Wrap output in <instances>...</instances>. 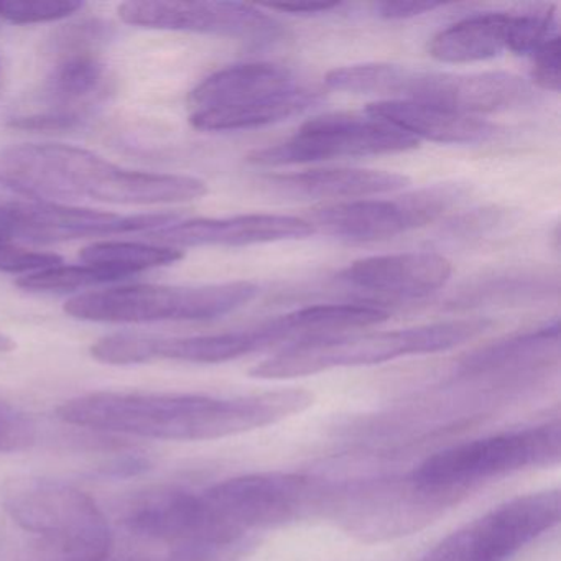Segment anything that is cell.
Segmentation results:
<instances>
[{
	"mask_svg": "<svg viewBox=\"0 0 561 561\" xmlns=\"http://www.w3.org/2000/svg\"><path fill=\"white\" fill-rule=\"evenodd\" d=\"M119 18L136 27L221 35L255 44L284 37V27L275 19L242 2L130 0L119 5Z\"/></svg>",
	"mask_w": 561,
	"mask_h": 561,
	"instance_id": "cell-15",
	"label": "cell"
},
{
	"mask_svg": "<svg viewBox=\"0 0 561 561\" xmlns=\"http://www.w3.org/2000/svg\"><path fill=\"white\" fill-rule=\"evenodd\" d=\"M11 241V236L8 234L4 228H0V244Z\"/></svg>",
	"mask_w": 561,
	"mask_h": 561,
	"instance_id": "cell-36",
	"label": "cell"
},
{
	"mask_svg": "<svg viewBox=\"0 0 561 561\" xmlns=\"http://www.w3.org/2000/svg\"><path fill=\"white\" fill-rule=\"evenodd\" d=\"M466 195L468 186L439 183L396 199L364 198L321 206L313 209L308 222L344 241H386L436 221Z\"/></svg>",
	"mask_w": 561,
	"mask_h": 561,
	"instance_id": "cell-13",
	"label": "cell"
},
{
	"mask_svg": "<svg viewBox=\"0 0 561 561\" xmlns=\"http://www.w3.org/2000/svg\"><path fill=\"white\" fill-rule=\"evenodd\" d=\"M0 176L48 198H80L113 205H172L195 202L208 186L195 176L139 172L64 144H25L0 152Z\"/></svg>",
	"mask_w": 561,
	"mask_h": 561,
	"instance_id": "cell-2",
	"label": "cell"
},
{
	"mask_svg": "<svg viewBox=\"0 0 561 561\" xmlns=\"http://www.w3.org/2000/svg\"><path fill=\"white\" fill-rule=\"evenodd\" d=\"M106 77V68L96 54L84 44H77L65 50L64 57L48 78V93L64 103L67 110H78L80 103L94 96L101 90Z\"/></svg>",
	"mask_w": 561,
	"mask_h": 561,
	"instance_id": "cell-22",
	"label": "cell"
},
{
	"mask_svg": "<svg viewBox=\"0 0 561 561\" xmlns=\"http://www.w3.org/2000/svg\"><path fill=\"white\" fill-rule=\"evenodd\" d=\"M561 456L560 420L497 433L449 446L420 462L410 481L425 491L458 497L494 478L557 465Z\"/></svg>",
	"mask_w": 561,
	"mask_h": 561,
	"instance_id": "cell-7",
	"label": "cell"
},
{
	"mask_svg": "<svg viewBox=\"0 0 561 561\" xmlns=\"http://www.w3.org/2000/svg\"><path fill=\"white\" fill-rule=\"evenodd\" d=\"M287 331L280 318L248 330L202 336H153V334L116 333L101 337L91 347L100 363L133 366L152 360H182L192 364H219L239 359L268 347L288 346Z\"/></svg>",
	"mask_w": 561,
	"mask_h": 561,
	"instance_id": "cell-14",
	"label": "cell"
},
{
	"mask_svg": "<svg viewBox=\"0 0 561 561\" xmlns=\"http://www.w3.org/2000/svg\"><path fill=\"white\" fill-rule=\"evenodd\" d=\"M83 123L84 113L80 111L54 110L12 117L8 126L12 129L28 130V133H67V130L80 129Z\"/></svg>",
	"mask_w": 561,
	"mask_h": 561,
	"instance_id": "cell-29",
	"label": "cell"
},
{
	"mask_svg": "<svg viewBox=\"0 0 561 561\" xmlns=\"http://www.w3.org/2000/svg\"><path fill=\"white\" fill-rule=\"evenodd\" d=\"M37 423L24 410L0 400V453H19L37 439Z\"/></svg>",
	"mask_w": 561,
	"mask_h": 561,
	"instance_id": "cell-27",
	"label": "cell"
},
{
	"mask_svg": "<svg viewBox=\"0 0 561 561\" xmlns=\"http://www.w3.org/2000/svg\"><path fill=\"white\" fill-rule=\"evenodd\" d=\"M420 140L369 114L331 113L313 117L294 137L255 150L248 157L257 167L300 165L334 159L393 156L419 149Z\"/></svg>",
	"mask_w": 561,
	"mask_h": 561,
	"instance_id": "cell-11",
	"label": "cell"
},
{
	"mask_svg": "<svg viewBox=\"0 0 561 561\" xmlns=\"http://www.w3.org/2000/svg\"><path fill=\"white\" fill-rule=\"evenodd\" d=\"M366 114L403 130L416 140L425 139L451 146L488 142L497 130L494 124L471 114L415 101H379L369 104Z\"/></svg>",
	"mask_w": 561,
	"mask_h": 561,
	"instance_id": "cell-18",
	"label": "cell"
},
{
	"mask_svg": "<svg viewBox=\"0 0 561 561\" xmlns=\"http://www.w3.org/2000/svg\"><path fill=\"white\" fill-rule=\"evenodd\" d=\"M445 8L443 2H433V0H396V2H379L374 5L377 15L386 21H407V19L420 18V15L430 14L436 9Z\"/></svg>",
	"mask_w": 561,
	"mask_h": 561,
	"instance_id": "cell-31",
	"label": "cell"
},
{
	"mask_svg": "<svg viewBox=\"0 0 561 561\" xmlns=\"http://www.w3.org/2000/svg\"><path fill=\"white\" fill-rule=\"evenodd\" d=\"M321 101V93L300 87L280 65H232L190 93V124L205 133L257 129L304 114Z\"/></svg>",
	"mask_w": 561,
	"mask_h": 561,
	"instance_id": "cell-4",
	"label": "cell"
},
{
	"mask_svg": "<svg viewBox=\"0 0 561 561\" xmlns=\"http://www.w3.org/2000/svg\"><path fill=\"white\" fill-rule=\"evenodd\" d=\"M271 11L285 12L291 15H320L336 11L341 8L340 2H323V4H272L267 5Z\"/></svg>",
	"mask_w": 561,
	"mask_h": 561,
	"instance_id": "cell-33",
	"label": "cell"
},
{
	"mask_svg": "<svg viewBox=\"0 0 561 561\" xmlns=\"http://www.w3.org/2000/svg\"><path fill=\"white\" fill-rule=\"evenodd\" d=\"M308 219L285 215H241L222 219H190L175 221L163 228L146 232L149 239L169 248H242L294 241L313 234Z\"/></svg>",
	"mask_w": 561,
	"mask_h": 561,
	"instance_id": "cell-16",
	"label": "cell"
},
{
	"mask_svg": "<svg viewBox=\"0 0 561 561\" xmlns=\"http://www.w3.org/2000/svg\"><path fill=\"white\" fill-rule=\"evenodd\" d=\"M410 185V179L382 170L328 169L291 175L267 176L261 186L265 192L290 199L367 198L400 192Z\"/></svg>",
	"mask_w": 561,
	"mask_h": 561,
	"instance_id": "cell-19",
	"label": "cell"
},
{
	"mask_svg": "<svg viewBox=\"0 0 561 561\" xmlns=\"http://www.w3.org/2000/svg\"><path fill=\"white\" fill-rule=\"evenodd\" d=\"M558 340L560 324L553 320L469 354L459 366V374L468 379H485L537 369L540 364L550 363L551 356H557Z\"/></svg>",
	"mask_w": 561,
	"mask_h": 561,
	"instance_id": "cell-20",
	"label": "cell"
},
{
	"mask_svg": "<svg viewBox=\"0 0 561 561\" xmlns=\"http://www.w3.org/2000/svg\"><path fill=\"white\" fill-rule=\"evenodd\" d=\"M257 295L259 287L251 282L199 287L124 285L77 295L65 304V313L96 323L205 321L232 313Z\"/></svg>",
	"mask_w": 561,
	"mask_h": 561,
	"instance_id": "cell-8",
	"label": "cell"
},
{
	"mask_svg": "<svg viewBox=\"0 0 561 561\" xmlns=\"http://www.w3.org/2000/svg\"><path fill=\"white\" fill-rule=\"evenodd\" d=\"M560 491L517 495L462 525L416 561H508L560 522Z\"/></svg>",
	"mask_w": 561,
	"mask_h": 561,
	"instance_id": "cell-10",
	"label": "cell"
},
{
	"mask_svg": "<svg viewBox=\"0 0 561 561\" xmlns=\"http://www.w3.org/2000/svg\"><path fill=\"white\" fill-rule=\"evenodd\" d=\"M179 219L173 213L121 216L98 209L77 208L0 176V228H4L11 239L42 244L150 232Z\"/></svg>",
	"mask_w": 561,
	"mask_h": 561,
	"instance_id": "cell-9",
	"label": "cell"
},
{
	"mask_svg": "<svg viewBox=\"0 0 561 561\" xmlns=\"http://www.w3.org/2000/svg\"><path fill=\"white\" fill-rule=\"evenodd\" d=\"M531 80L538 88L551 93L560 91L561 38L560 34L551 35L534 55Z\"/></svg>",
	"mask_w": 561,
	"mask_h": 561,
	"instance_id": "cell-30",
	"label": "cell"
},
{
	"mask_svg": "<svg viewBox=\"0 0 561 561\" xmlns=\"http://www.w3.org/2000/svg\"><path fill=\"white\" fill-rule=\"evenodd\" d=\"M9 517L42 538L57 554L111 557L113 530L106 514L81 489L41 476H15L0 489Z\"/></svg>",
	"mask_w": 561,
	"mask_h": 561,
	"instance_id": "cell-6",
	"label": "cell"
},
{
	"mask_svg": "<svg viewBox=\"0 0 561 561\" xmlns=\"http://www.w3.org/2000/svg\"><path fill=\"white\" fill-rule=\"evenodd\" d=\"M311 403L313 396L301 389L239 397L101 390L67 400L57 415L68 425L114 435L206 442L275 425Z\"/></svg>",
	"mask_w": 561,
	"mask_h": 561,
	"instance_id": "cell-1",
	"label": "cell"
},
{
	"mask_svg": "<svg viewBox=\"0 0 561 561\" xmlns=\"http://www.w3.org/2000/svg\"><path fill=\"white\" fill-rule=\"evenodd\" d=\"M80 257L84 264L96 265L129 278L139 272L176 264L185 254L180 249L169 245L100 241L81 249Z\"/></svg>",
	"mask_w": 561,
	"mask_h": 561,
	"instance_id": "cell-23",
	"label": "cell"
},
{
	"mask_svg": "<svg viewBox=\"0 0 561 561\" xmlns=\"http://www.w3.org/2000/svg\"><path fill=\"white\" fill-rule=\"evenodd\" d=\"M511 14L472 15L436 34L428 54L442 64H476L492 60L507 50Z\"/></svg>",
	"mask_w": 561,
	"mask_h": 561,
	"instance_id": "cell-21",
	"label": "cell"
},
{
	"mask_svg": "<svg viewBox=\"0 0 561 561\" xmlns=\"http://www.w3.org/2000/svg\"><path fill=\"white\" fill-rule=\"evenodd\" d=\"M111 561H114L111 558ZM121 561H236L234 558L219 557V554L198 553V551L167 550L165 554L159 557H129Z\"/></svg>",
	"mask_w": 561,
	"mask_h": 561,
	"instance_id": "cell-32",
	"label": "cell"
},
{
	"mask_svg": "<svg viewBox=\"0 0 561 561\" xmlns=\"http://www.w3.org/2000/svg\"><path fill=\"white\" fill-rule=\"evenodd\" d=\"M84 8L80 0H12L0 2V19L15 25L64 21Z\"/></svg>",
	"mask_w": 561,
	"mask_h": 561,
	"instance_id": "cell-26",
	"label": "cell"
},
{
	"mask_svg": "<svg viewBox=\"0 0 561 561\" xmlns=\"http://www.w3.org/2000/svg\"><path fill=\"white\" fill-rule=\"evenodd\" d=\"M14 340H12V337H9L8 334L2 333V331H0V354L9 353V351L14 350Z\"/></svg>",
	"mask_w": 561,
	"mask_h": 561,
	"instance_id": "cell-35",
	"label": "cell"
},
{
	"mask_svg": "<svg viewBox=\"0 0 561 561\" xmlns=\"http://www.w3.org/2000/svg\"><path fill=\"white\" fill-rule=\"evenodd\" d=\"M491 327L492 321L485 318H466L407 330L301 341L282 347L277 354L252 367L251 376L287 380L340 367L374 366L400 357L442 353L481 336Z\"/></svg>",
	"mask_w": 561,
	"mask_h": 561,
	"instance_id": "cell-3",
	"label": "cell"
},
{
	"mask_svg": "<svg viewBox=\"0 0 561 561\" xmlns=\"http://www.w3.org/2000/svg\"><path fill=\"white\" fill-rule=\"evenodd\" d=\"M61 264L64 257L55 252L34 251L9 242L0 244V272L5 274H37Z\"/></svg>",
	"mask_w": 561,
	"mask_h": 561,
	"instance_id": "cell-28",
	"label": "cell"
},
{
	"mask_svg": "<svg viewBox=\"0 0 561 561\" xmlns=\"http://www.w3.org/2000/svg\"><path fill=\"white\" fill-rule=\"evenodd\" d=\"M113 557H68V554H58L55 561H111Z\"/></svg>",
	"mask_w": 561,
	"mask_h": 561,
	"instance_id": "cell-34",
	"label": "cell"
},
{
	"mask_svg": "<svg viewBox=\"0 0 561 561\" xmlns=\"http://www.w3.org/2000/svg\"><path fill=\"white\" fill-rule=\"evenodd\" d=\"M453 265L435 252L376 255L360 259L340 272L337 278L351 287L399 298H419L442 288L451 277Z\"/></svg>",
	"mask_w": 561,
	"mask_h": 561,
	"instance_id": "cell-17",
	"label": "cell"
},
{
	"mask_svg": "<svg viewBox=\"0 0 561 561\" xmlns=\"http://www.w3.org/2000/svg\"><path fill=\"white\" fill-rule=\"evenodd\" d=\"M324 83L334 91L415 101L471 116L514 110L531 100L530 87L515 75L436 73L393 64L336 68L327 75Z\"/></svg>",
	"mask_w": 561,
	"mask_h": 561,
	"instance_id": "cell-5",
	"label": "cell"
},
{
	"mask_svg": "<svg viewBox=\"0 0 561 561\" xmlns=\"http://www.w3.org/2000/svg\"><path fill=\"white\" fill-rule=\"evenodd\" d=\"M130 534L163 545L167 550L198 551L238 558L248 543L232 538L216 520L202 491L156 488L140 492L124 508Z\"/></svg>",
	"mask_w": 561,
	"mask_h": 561,
	"instance_id": "cell-12",
	"label": "cell"
},
{
	"mask_svg": "<svg viewBox=\"0 0 561 561\" xmlns=\"http://www.w3.org/2000/svg\"><path fill=\"white\" fill-rule=\"evenodd\" d=\"M126 280L116 274L96 265H57L37 274L24 275L19 278L18 287L27 291H73L80 288L98 287V285L116 284Z\"/></svg>",
	"mask_w": 561,
	"mask_h": 561,
	"instance_id": "cell-24",
	"label": "cell"
},
{
	"mask_svg": "<svg viewBox=\"0 0 561 561\" xmlns=\"http://www.w3.org/2000/svg\"><path fill=\"white\" fill-rule=\"evenodd\" d=\"M558 34L553 9L512 15L508 24L507 50L515 55H534L551 35Z\"/></svg>",
	"mask_w": 561,
	"mask_h": 561,
	"instance_id": "cell-25",
	"label": "cell"
}]
</instances>
